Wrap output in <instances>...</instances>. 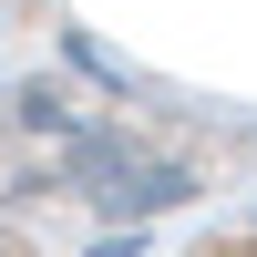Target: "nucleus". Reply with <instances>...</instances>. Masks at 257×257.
Segmentation results:
<instances>
[{
  "label": "nucleus",
  "mask_w": 257,
  "mask_h": 257,
  "mask_svg": "<svg viewBox=\"0 0 257 257\" xmlns=\"http://www.w3.org/2000/svg\"><path fill=\"white\" fill-rule=\"evenodd\" d=\"M206 257H257V226H237V237H216Z\"/></svg>",
  "instance_id": "obj_1"
}]
</instances>
